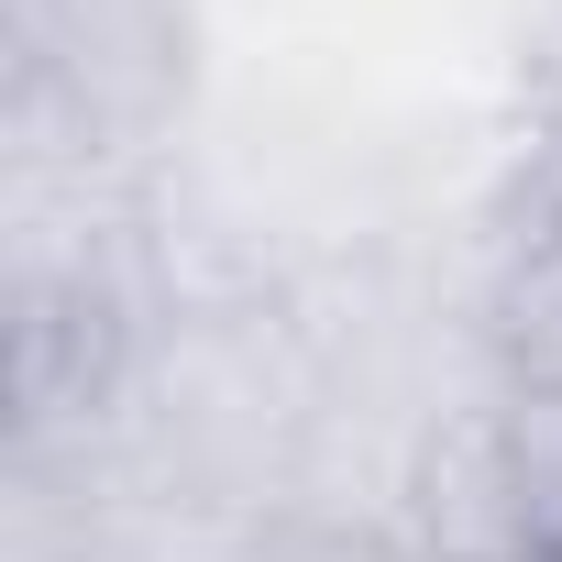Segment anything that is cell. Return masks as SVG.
Here are the masks:
<instances>
[{
  "mask_svg": "<svg viewBox=\"0 0 562 562\" xmlns=\"http://www.w3.org/2000/svg\"><path fill=\"white\" fill-rule=\"evenodd\" d=\"M485 540L562 562V386H496V408H485Z\"/></svg>",
  "mask_w": 562,
  "mask_h": 562,
  "instance_id": "obj_1",
  "label": "cell"
},
{
  "mask_svg": "<svg viewBox=\"0 0 562 562\" xmlns=\"http://www.w3.org/2000/svg\"><path fill=\"white\" fill-rule=\"evenodd\" d=\"M485 342H496L507 386H562V221H540L507 254L496 299H485Z\"/></svg>",
  "mask_w": 562,
  "mask_h": 562,
  "instance_id": "obj_2",
  "label": "cell"
},
{
  "mask_svg": "<svg viewBox=\"0 0 562 562\" xmlns=\"http://www.w3.org/2000/svg\"><path fill=\"white\" fill-rule=\"evenodd\" d=\"M199 562H386V551L375 540H342V529H232Z\"/></svg>",
  "mask_w": 562,
  "mask_h": 562,
  "instance_id": "obj_3",
  "label": "cell"
},
{
  "mask_svg": "<svg viewBox=\"0 0 562 562\" xmlns=\"http://www.w3.org/2000/svg\"><path fill=\"white\" fill-rule=\"evenodd\" d=\"M430 562H529L518 540H463V551H430Z\"/></svg>",
  "mask_w": 562,
  "mask_h": 562,
  "instance_id": "obj_4",
  "label": "cell"
}]
</instances>
